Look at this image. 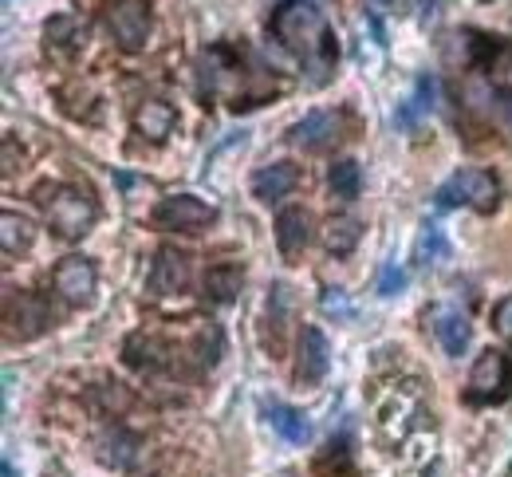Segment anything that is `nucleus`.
I'll return each mask as SVG.
<instances>
[{"label":"nucleus","mask_w":512,"mask_h":477,"mask_svg":"<svg viewBox=\"0 0 512 477\" xmlns=\"http://www.w3.org/2000/svg\"><path fill=\"white\" fill-rule=\"evenodd\" d=\"M434 91H438V83L430 79V75H422L418 79V87H414V95L406 99V107L398 111V127H414L418 123V115H426L430 107H434Z\"/></svg>","instance_id":"nucleus-25"},{"label":"nucleus","mask_w":512,"mask_h":477,"mask_svg":"<svg viewBox=\"0 0 512 477\" xmlns=\"http://www.w3.org/2000/svg\"><path fill=\"white\" fill-rule=\"evenodd\" d=\"M359 237H363V225L355 217H347V213L327 217V225H323V249L335 253V257H347L359 245Z\"/></svg>","instance_id":"nucleus-19"},{"label":"nucleus","mask_w":512,"mask_h":477,"mask_svg":"<svg viewBox=\"0 0 512 477\" xmlns=\"http://www.w3.org/2000/svg\"><path fill=\"white\" fill-rule=\"evenodd\" d=\"M276 44L308 71V83L323 87L335 71L339 60V48H335V36L327 28V16L312 0H280L272 8V20H268Z\"/></svg>","instance_id":"nucleus-1"},{"label":"nucleus","mask_w":512,"mask_h":477,"mask_svg":"<svg viewBox=\"0 0 512 477\" xmlns=\"http://www.w3.org/2000/svg\"><path fill=\"white\" fill-rule=\"evenodd\" d=\"M402 284H406V273L398 265H386L383 273H379V296H398Z\"/></svg>","instance_id":"nucleus-29"},{"label":"nucleus","mask_w":512,"mask_h":477,"mask_svg":"<svg viewBox=\"0 0 512 477\" xmlns=\"http://www.w3.org/2000/svg\"><path fill=\"white\" fill-rule=\"evenodd\" d=\"M375 4H390V0H375Z\"/></svg>","instance_id":"nucleus-31"},{"label":"nucleus","mask_w":512,"mask_h":477,"mask_svg":"<svg viewBox=\"0 0 512 477\" xmlns=\"http://www.w3.org/2000/svg\"><path fill=\"white\" fill-rule=\"evenodd\" d=\"M296 182H300V170H296L292 162H272V166L256 170L253 198H260L264 205H272V202H280V198H288V194L296 190Z\"/></svg>","instance_id":"nucleus-15"},{"label":"nucleus","mask_w":512,"mask_h":477,"mask_svg":"<svg viewBox=\"0 0 512 477\" xmlns=\"http://www.w3.org/2000/svg\"><path fill=\"white\" fill-rule=\"evenodd\" d=\"M32 241H36V229H32L28 217H20V213H4L0 217V245H4L8 257L32 249Z\"/></svg>","instance_id":"nucleus-21"},{"label":"nucleus","mask_w":512,"mask_h":477,"mask_svg":"<svg viewBox=\"0 0 512 477\" xmlns=\"http://www.w3.org/2000/svg\"><path fill=\"white\" fill-rule=\"evenodd\" d=\"M335 138H339V115H331V111H308L292 127V142L304 150H327Z\"/></svg>","instance_id":"nucleus-16"},{"label":"nucleus","mask_w":512,"mask_h":477,"mask_svg":"<svg viewBox=\"0 0 512 477\" xmlns=\"http://www.w3.org/2000/svg\"><path fill=\"white\" fill-rule=\"evenodd\" d=\"M44 209H48V225L56 229V237H64V241H75V237H83L91 225H95V202H91V194L87 190H79V186H60L52 198H40Z\"/></svg>","instance_id":"nucleus-4"},{"label":"nucleus","mask_w":512,"mask_h":477,"mask_svg":"<svg viewBox=\"0 0 512 477\" xmlns=\"http://www.w3.org/2000/svg\"><path fill=\"white\" fill-rule=\"evenodd\" d=\"M331 367V347L323 340L320 328H304L300 332V351H296V383L300 387H316Z\"/></svg>","instance_id":"nucleus-11"},{"label":"nucleus","mask_w":512,"mask_h":477,"mask_svg":"<svg viewBox=\"0 0 512 477\" xmlns=\"http://www.w3.org/2000/svg\"><path fill=\"white\" fill-rule=\"evenodd\" d=\"M449 249H446V237H442V229L438 225H422V233H418V241H414V261L418 265H430V261H442Z\"/></svg>","instance_id":"nucleus-26"},{"label":"nucleus","mask_w":512,"mask_h":477,"mask_svg":"<svg viewBox=\"0 0 512 477\" xmlns=\"http://www.w3.org/2000/svg\"><path fill=\"white\" fill-rule=\"evenodd\" d=\"M241 280H245V273H241L237 265H217V269H209V273H205V300H209V304H233L237 292H241Z\"/></svg>","instance_id":"nucleus-20"},{"label":"nucleus","mask_w":512,"mask_h":477,"mask_svg":"<svg viewBox=\"0 0 512 477\" xmlns=\"http://www.w3.org/2000/svg\"><path fill=\"white\" fill-rule=\"evenodd\" d=\"M473 56H477V64L485 71V79L493 83V91H501V95H509L512 99V44L505 40H489V36H477L473 40Z\"/></svg>","instance_id":"nucleus-9"},{"label":"nucleus","mask_w":512,"mask_h":477,"mask_svg":"<svg viewBox=\"0 0 512 477\" xmlns=\"http://www.w3.org/2000/svg\"><path fill=\"white\" fill-rule=\"evenodd\" d=\"M327 186H331V194H335V198H343V202H355V198H359V190H363V174H359V162H351V158L335 162V166H331V174H327Z\"/></svg>","instance_id":"nucleus-24"},{"label":"nucleus","mask_w":512,"mask_h":477,"mask_svg":"<svg viewBox=\"0 0 512 477\" xmlns=\"http://www.w3.org/2000/svg\"><path fill=\"white\" fill-rule=\"evenodd\" d=\"M103 24L123 52H142L150 36V0H103Z\"/></svg>","instance_id":"nucleus-5"},{"label":"nucleus","mask_w":512,"mask_h":477,"mask_svg":"<svg viewBox=\"0 0 512 477\" xmlns=\"http://www.w3.org/2000/svg\"><path fill=\"white\" fill-rule=\"evenodd\" d=\"M170 347L158 340V336H146V332H134L127 340V363L130 367H138V371H158V367H166L170 363Z\"/></svg>","instance_id":"nucleus-18"},{"label":"nucleus","mask_w":512,"mask_h":477,"mask_svg":"<svg viewBox=\"0 0 512 477\" xmlns=\"http://www.w3.org/2000/svg\"><path fill=\"white\" fill-rule=\"evenodd\" d=\"M201 75V95H225L233 111H245V107H260L268 95H276V83L272 75H264V68L249 71L241 64V52L229 48V44H217L201 56L197 64Z\"/></svg>","instance_id":"nucleus-2"},{"label":"nucleus","mask_w":512,"mask_h":477,"mask_svg":"<svg viewBox=\"0 0 512 477\" xmlns=\"http://www.w3.org/2000/svg\"><path fill=\"white\" fill-rule=\"evenodd\" d=\"M87 36H91V28L75 12H60L44 24V44L52 56H75L79 48H87Z\"/></svg>","instance_id":"nucleus-13"},{"label":"nucleus","mask_w":512,"mask_h":477,"mask_svg":"<svg viewBox=\"0 0 512 477\" xmlns=\"http://www.w3.org/2000/svg\"><path fill=\"white\" fill-rule=\"evenodd\" d=\"M4 320H8V336L32 340V336H40L52 324V308L40 296H32V292H12L8 308H4Z\"/></svg>","instance_id":"nucleus-8"},{"label":"nucleus","mask_w":512,"mask_h":477,"mask_svg":"<svg viewBox=\"0 0 512 477\" xmlns=\"http://www.w3.org/2000/svg\"><path fill=\"white\" fill-rule=\"evenodd\" d=\"M268 422H272V430L284 434L288 442H308V438H312V422L292 407H280V403L268 407Z\"/></svg>","instance_id":"nucleus-23"},{"label":"nucleus","mask_w":512,"mask_h":477,"mask_svg":"<svg viewBox=\"0 0 512 477\" xmlns=\"http://www.w3.org/2000/svg\"><path fill=\"white\" fill-rule=\"evenodd\" d=\"M174 127H178V111H174L170 103H162V99H146V103L134 111V131L142 138H150V142L170 138Z\"/></svg>","instance_id":"nucleus-17"},{"label":"nucleus","mask_w":512,"mask_h":477,"mask_svg":"<svg viewBox=\"0 0 512 477\" xmlns=\"http://www.w3.org/2000/svg\"><path fill=\"white\" fill-rule=\"evenodd\" d=\"M12 162H16V142H12V138H4V170H16Z\"/></svg>","instance_id":"nucleus-30"},{"label":"nucleus","mask_w":512,"mask_h":477,"mask_svg":"<svg viewBox=\"0 0 512 477\" xmlns=\"http://www.w3.org/2000/svg\"><path fill=\"white\" fill-rule=\"evenodd\" d=\"M320 308L327 312V316H335V320H355V304L347 300L343 288H323Z\"/></svg>","instance_id":"nucleus-27"},{"label":"nucleus","mask_w":512,"mask_h":477,"mask_svg":"<svg viewBox=\"0 0 512 477\" xmlns=\"http://www.w3.org/2000/svg\"><path fill=\"white\" fill-rule=\"evenodd\" d=\"M190 284V257L178 249H158L154 265H150V292L154 296H174Z\"/></svg>","instance_id":"nucleus-14"},{"label":"nucleus","mask_w":512,"mask_h":477,"mask_svg":"<svg viewBox=\"0 0 512 477\" xmlns=\"http://www.w3.org/2000/svg\"><path fill=\"white\" fill-rule=\"evenodd\" d=\"M438 205H469V209H477V213H493L497 202H501V186H497V178L489 174V170H457L453 178H446L442 186H438Z\"/></svg>","instance_id":"nucleus-3"},{"label":"nucleus","mask_w":512,"mask_h":477,"mask_svg":"<svg viewBox=\"0 0 512 477\" xmlns=\"http://www.w3.org/2000/svg\"><path fill=\"white\" fill-rule=\"evenodd\" d=\"M52 284H56V292L64 296L67 304L83 308V304L95 296V265H91L87 257H64V261L56 265Z\"/></svg>","instance_id":"nucleus-10"},{"label":"nucleus","mask_w":512,"mask_h":477,"mask_svg":"<svg viewBox=\"0 0 512 477\" xmlns=\"http://www.w3.org/2000/svg\"><path fill=\"white\" fill-rule=\"evenodd\" d=\"M308 241H312V217H308V209H300V205L284 209V213L276 217V245H280V257L296 265V261L304 257Z\"/></svg>","instance_id":"nucleus-12"},{"label":"nucleus","mask_w":512,"mask_h":477,"mask_svg":"<svg viewBox=\"0 0 512 477\" xmlns=\"http://www.w3.org/2000/svg\"><path fill=\"white\" fill-rule=\"evenodd\" d=\"M469 320L461 316V312H453V308H446V312H438V340H442V347H446L449 355H465V347H469Z\"/></svg>","instance_id":"nucleus-22"},{"label":"nucleus","mask_w":512,"mask_h":477,"mask_svg":"<svg viewBox=\"0 0 512 477\" xmlns=\"http://www.w3.org/2000/svg\"><path fill=\"white\" fill-rule=\"evenodd\" d=\"M493 332L505 343H512V296H505V300L493 308Z\"/></svg>","instance_id":"nucleus-28"},{"label":"nucleus","mask_w":512,"mask_h":477,"mask_svg":"<svg viewBox=\"0 0 512 477\" xmlns=\"http://www.w3.org/2000/svg\"><path fill=\"white\" fill-rule=\"evenodd\" d=\"M509 387H512L509 359H505L501 351L477 355L473 375H469V399H473V403H493V399H505Z\"/></svg>","instance_id":"nucleus-6"},{"label":"nucleus","mask_w":512,"mask_h":477,"mask_svg":"<svg viewBox=\"0 0 512 477\" xmlns=\"http://www.w3.org/2000/svg\"><path fill=\"white\" fill-rule=\"evenodd\" d=\"M154 221H158L162 229L197 233V229H205V225L217 221V209L205 205L201 198H193V194H174V198H162V205L154 209Z\"/></svg>","instance_id":"nucleus-7"}]
</instances>
